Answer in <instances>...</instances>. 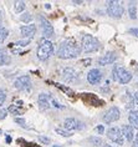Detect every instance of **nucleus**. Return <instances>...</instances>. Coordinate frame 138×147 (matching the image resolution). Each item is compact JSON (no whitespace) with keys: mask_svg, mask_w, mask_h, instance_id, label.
I'll list each match as a JSON object with an SVG mask.
<instances>
[{"mask_svg":"<svg viewBox=\"0 0 138 147\" xmlns=\"http://www.w3.org/2000/svg\"><path fill=\"white\" fill-rule=\"evenodd\" d=\"M80 53H81V46L74 39H68L60 44L59 50H57V56L64 60H68V59L77 57Z\"/></svg>","mask_w":138,"mask_h":147,"instance_id":"obj_1","label":"nucleus"},{"mask_svg":"<svg viewBox=\"0 0 138 147\" xmlns=\"http://www.w3.org/2000/svg\"><path fill=\"white\" fill-rule=\"evenodd\" d=\"M112 78H113L115 81H118L119 84L126 85L132 80V74L128 70H126L123 66L115 65L113 70H112Z\"/></svg>","mask_w":138,"mask_h":147,"instance_id":"obj_2","label":"nucleus"},{"mask_svg":"<svg viewBox=\"0 0 138 147\" xmlns=\"http://www.w3.org/2000/svg\"><path fill=\"white\" fill-rule=\"evenodd\" d=\"M81 44H82V49L85 53H93L100 49V41L97 40L95 36L85 34L81 38Z\"/></svg>","mask_w":138,"mask_h":147,"instance_id":"obj_3","label":"nucleus"},{"mask_svg":"<svg viewBox=\"0 0 138 147\" xmlns=\"http://www.w3.org/2000/svg\"><path fill=\"white\" fill-rule=\"evenodd\" d=\"M52 54H54L52 42L50 41V40H46V39L41 40L40 45L38 46V57L40 59V60L45 61V60H48Z\"/></svg>","mask_w":138,"mask_h":147,"instance_id":"obj_4","label":"nucleus"},{"mask_svg":"<svg viewBox=\"0 0 138 147\" xmlns=\"http://www.w3.org/2000/svg\"><path fill=\"white\" fill-rule=\"evenodd\" d=\"M123 13H125V9H123V6L119 4L118 1H108L107 3V14L111 18L119 19V18H122Z\"/></svg>","mask_w":138,"mask_h":147,"instance_id":"obj_5","label":"nucleus"},{"mask_svg":"<svg viewBox=\"0 0 138 147\" xmlns=\"http://www.w3.org/2000/svg\"><path fill=\"white\" fill-rule=\"evenodd\" d=\"M107 137L111 140L112 142L117 143V145L122 146L125 143V138L122 136V132H121V128L119 127H110L107 130Z\"/></svg>","mask_w":138,"mask_h":147,"instance_id":"obj_6","label":"nucleus"},{"mask_svg":"<svg viewBox=\"0 0 138 147\" xmlns=\"http://www.w3.org/2000/svg\"><path fill=\"white\" fill-rule=\"evenodd\" d=\"M119 117H121V112H119L118 107H116V106H112V107H110L106 112H105L103 121L106 123H111V122H115V121L119 120Z\"/></svg>","mask_w":138,"mask_h":147,"instance_id":"obj_7","label":"nucleus"},{"mask_svg":"<svg viewBox=\"0 0 138 147\" xmlns=\"http://www.w3.org/2000/svg\"><path fill=\"white\" fill-rule=\"evenodd\" d=\"M39 19H40V23H41V30L44 32V36H45V38H51V36H54V28H52L51 23L42 15L39 16Z\"/></svg>","mask_w":138,"mask_h":147,"instance_id":"obj_8","label":"nucleus"},{"mask_svg":"<svg viewBox=\"0 0 138 147\" xmlns=\"http://www.w3.org/2000/svg\"><path fill=\"white\" fill-rule=\"evenodd\" d=\"M64 126L66 128V131H74V130H82L83 128V123L81 121L74 119V117H68L64 121Z\"/></svg>","mask_w":138,"mask_h":147,"instance_id":"obj_9","label":"nucleus"},{"mask_svg":"<svg viewBox=\"0 0 138 147\" xmlns=\"http://www.w3.org/2000/svg\"><path fill=\"white\" fill-rule=\"evenodd\" d=\"M101 79H102V72H101L98 69H92L87 74V81H88L91 85L98 84L101 81Z\"/></svg>","mask_w":138,"mask_h":147,"instance_id":"obj_10","label":"nucleus"},{"mask_svg":"<svg viewBox=\"0 0 138 147\" xmlns=\"http://www.w3.org/2000/svg\"><path fill=\"white\" fill-rule=\"evenodd\" d=\"M117 60V55L113 51H108L103 55V56H101L98 59V64L101 66H106V65H110V64H113V62Z\"/></svg>","mask_w":138,"mask_h":147,"instance_id":"obj_11","label":"nucleus"},{"mask_svg":"<svg viewBox=\"0 0 138 147\" xmlns=\"http://www.w3.org/2000/svg\"><path fill=\"white\" fill-rule=\"evenodd\" d=\"M20 32L23 34V36H24L25 39L31 40V39L35 36V34H36V26H35L34 24L24 25V26L20 28Z\"/></svg>","mask_w":138,"mask_h":147,"instance_id":"obj_12","label":"nucleus"},{"mask_svg":"<svg viewBox=\"0 0 138 147\" xmlns=\"http://www.w3.org/2000/svg\"><path fill=\"white\" fill-rule=\"evenodd\" d=\"M14 85L17 90H25V89H29V86H30V78L29 76H20V78H17L15 80V82H14Z\"/></svg>","mask_w":138,"mask_h":147,"instance_id":"obj_13","label":"nucleus"},{"mask_svg":"<svg viewBox=\"0 0 138 147\" xmlns=\"http://www.w3.org/2000/svg\"><path fill=\"white\" fill-rule=\"evenodd\" d=\"M50 98H51V96L48 95V94H40V96H39V107H40V110L45 111V110H48L50 106H51V104H50Z\"/></svg>","mask_w":138,"mask_h":147,"instance_id":"obj_14","label":"nucleus"},{"mask_svg":"<svg viewBox=\"0 0 138 147\" xmlns=\"http://www.w3.org/2000/svg\"><path fill=\"white\" fill-rule=\"evenodd\" d=\"M121 132H122V136L123 138H126L127 141H132L133 137H134V128L131 126V125H123L121 127Z\"/></svg>","mask_w":138,"mask_h":147,"instance_id":"obj_15","label":"nucleus"},{"mask_svg":"<svg viewBox=\"0 0 138 147\" xmlns=\"http://www.w3.org/2000/svg\"><path fill=\"white\" fill-rule=\"evenodd\" d=\"M62 78H64V80L66 82L75 81V80L77 79V72H76L74 69H71V67H66L64 70V72H62Z\"/></svg>","mask_w":138,"mask_h":147,"instance_id":"obj_16","label":"nucleus"},{"mask_svg":"<svg viewBox=\"0 0 138 147\" xmlns=\"http://www.w3.org/2000/svg\"><path fill=\"white\" fill-rule=\"evenodd\" d=\"M11 62V59H10L8 51L4 47H0V65L4 66V65H9Z\"/></svg>","mask_w":138,"mask_h":147,"instance_id":"obj_17","label":"nucleus"},{"mask_svg":"<svg viewBox=\"0 0 138 147\" xmlns=\"http://www.w3.org/2000/svg\"><path fill=\"white\" fill-rule=\"evenodd\" d=\"M128 121L133 128H138V111L137 110H132V111L129 112Z\"/></svg>","mask_w":138,"mask_h":147,"instance_id":"obj_18","label":"nucleus"},{"mask_svg":"<svg viewBox=\"0 0 138 147\" xmlns=\"http://www.w3.org/2000/svg\"><path fill=\"white\" fill-rule=\"evenodd\" d=\"M128 14H129L131 19H133V20L137 19V5H136V3L131 1L128 4Z\"/></svg>","mask_w":138,"mask_h":147,"instance_id":"obj_19","label":"nucleus"},{"mask_svg":"<svg viewBox=\"0 0 138 147\" xmlns=\"http://www.w3.org/2000/svg\"><path fill=\"white\" fill-rule=\"evenodd\" d=\"M9 35V30L6 28H0V44H3L5 41V39Z\"/></svg>","mask_w":138,"mask_h":147,"instance_id":"obj_20","label":"nucleus"},{"mask_svg":"<svg viewBox=\"0 0 138 147\" xmlns=\"http://www.w3.org/2000/svg\"><path fill=\"white\" fill-rule=\"evenodd\" d=\"M88 141L92 143L93 146H102V143H103V141H102V138L101 137H95V136H92V137H90L88 138Z\"/></svg>","mask_w":138,"mask_h":147,"instance_id":"obj_21","label":"nucleus"},{"mask_svg":"<svg viewBox=\"0 0 138 147\" xmlns=\"http://www.w3.org/2000/svg\"><path fill=\"white\" fill-rule=\"evenodd\" d=\"M20 20L23 21V23H30V21L32 20V16L30 15V13H25L20 16Z\"/></svg>","mask_w":138,"mask_h":147,"instance_id":"obj_22","label":"nucleus"},{"mask_svg":"<svg viewBox=\"0 0 138 147\" xmlns=\"http://www.w3.org/2000/svg\"><path fill=\"white\" fill-rule=\"evenodd\" d=\"M56 134H59L61 136H64V137H70V136L72 135L70 131H66V130H62V128H56Z\"/></svg>","mask_w":138,"mask_h":147,"instance_id":"obj_23","label":"nucleus"},{"mask_svg":"<svg viewBox=\"0 0 138 147\" xmlns=\"http://www.w3.org/2000/svg\"><path fill=\"white\" fill-rule=\"evenodd\" d=\"M25 9V3L24 1H16L15 3V10L16 13H21Z\"/></svg>","mask_w":138,"mask_h":147,"instance_id":"obj_24","label":"nucleus"},{"mask_svg":"<svg viewBox=\"0 0 138 147\" xmlns=\"http://www.w3.org/2000/svg\"><path fill=\"white\" fill-rule=\"evenodd\" d=\"M29 42H30V40H29V39L19 40V41H16V42H15V45H17V46H26Z\"/></svg>","mask_w":138,"mask_h":147,"instance_id":"obj_25","label":"nucleus"},{"mask_svg":"<svg viewBox=\"0 0 138 147\" xmlns=\"http://www.w3.org/2000/svg\"><path fill=\"white\" fill-rule=\"evenodd\" d=\"M5 98H6V95L4 94V91H3V90H0V107H1L3 104H4Z\"/></svg>","mask_w":138,"mask_h":147,"instance_id":"obj_26","label":"nucleus"},{"mask_svg":"<svg viewBox=\"0 0 138 147\" xmlns=\"http://www.w3.org/2000/svg\"><path fill=\"white\" fill-rule=\"evenodd\" d=\"M39 141L41 142V143H45V145H49V143H50V138L45 137V136H40V137H39Z\"/></svg>","mask_w":138,"mask_h":147,"instance_id":"obj_27","label":"nucleus"},{"mask_svg":"<svg viewBox=\"0 0 138 147\" xmlns=\"http://www.w3.org/2000/svg\"><path fill=\"white\" fill-rule=\"evenodd\" d=\"M95 131L97 132V134H103V132H105V127L102 126V125H98V126H96L95 127Z\"/></svg>","mask_w":138,"mask_h":147,"instance_id":"obj_28","label":"nucleus"},{"mask_svg":"<svg viewBox=\"0 0 138 147\" xmlns=\"http://www.w3.org/2000/svg\"><path fill=\"white\" fill-rule=\"evenodd\" d=\"M15 122L19 123V125H21L23 127H26V128H27V126L25 125V120H24V119H19V117H16V119H15Z\"/></svg>","mask_w":138,"mask_h":147,"instance_id":"obj_29","label":"nucleus"},{"mask_svg":"<svg viewBox=\"0 0 138 147\" xmlns=\"http://www.w3.org/2000/svg\"><path fill=\"white\" fill-rule=\"evenodd\" d=\"M56 86H57V87H60L61 90H64V91H66V92H68V95H71V94H72V91H71L70 89H67V87H65V86H61V85H59V84H56Z\"/></svg>","mask_w":138,"mask_h":147,"instance_id":"obj_30","label":"nucleus"},{"mask_svg":"<svg viewBox=\"0 0 138 147\" xmlns=\"http://www.w3.org/2000/svg\"><path fill=\"white\" fill-rule=\"evenodd\" d=\"M8 110H0V120H3V119H5L6 115H8Z\"/></svg>","mask_w":138,"mask_h":147,"instance_id":"obj_31","label":"nucleus"},{"mask_svg":"<svg viewBox=\"0 0 138 147\" xmlns=\"http://www.w3.org/2000/svg\"><path fill=\"white\" fill-rule=\"evenodd\" d=\"M9 111H13L15 115H20V111L17 109H15V106H10L9 107Z\"/></svg>","mask_w":138,"mask_h":147,"instance_id":"obj_32","label":"nucleus"},{"mask_svg":"<svg viewBox=\"0 0 138 147\" xmlns=\"http://www.w3.org/2000/svg\"><path fill=\"white\" fill-rule=\"evenodd\" d=\"M129 32L134 36H138V28H133V29H129Z\"/></svg>","mask_w":138,"mask_h":147,"instance_id":"obj_33","label":"nucleus"},{"mask_svg":"<svg viewBox=\"0 0 138 147\" xmlns=\"http://www.w3.org/2000/svg\"><path fill=\"white\" fill-rule=\"evenodd\" d=\"M133 101L136 105H138V91H136V92L133 94Z\"/></svg>","mask_w":138,"mask_h":147,"instance_id":"obj_34","label":"nucleus"},{"mask_svg":"<svg viewBox=\"0 0 138 147\" xmlns=\"http://www.w3.org/2000/svg\"><path fill=\"white\" fill-rule=\"evenodd\" d=\"M133 147H138V134L134 137V142H133Z\"/></svg>","mask_w":138,"mask_h":147,"instance_id":"obj_35","label":"nucleus"},{"mask_svg":"<svg viewBox=\"0 0 138 147\" xmlns=\"http://www.w3.org/2000/svg\"><path fill=\"white\" fill-rule=\"evenodd\" d=\"M51 104H52L54 106H55V107H57V109H62V106H61V105H59V104H57V102H56L55 100H52V102H51Z\"/></svg>","mask_w":138,"mask_h":147,"instance_id":"obj_36","label":"nucleus"},{"mask_svg":"<svg viewBox=\"0 0 138 147\" xmlns=\"http://www.w3.org/2000/svg\"><path fill=\"white\" fill-rule=\"evenodd\" d=\"M5 141H6V143H9V145H10V143H11V141H13V138H11V137H10V136H6Z\"/></svg>","mask_w":138,"mask_h":147,"instance_id":"obj_37","label":"nucleus"},{"mask_svg":"<svg viewBox=\"0 0 138 147\" xmlns=\"http://www.w3.org/2000/svg\"><path fill=\"white\" fill-rule=\"evenodd\" d=\"M90 62H91V59H86V60H83V65H90Z\"/></svg>","mask_w":138,"mask_h":147,"instance_id":"obj_38","label":"nucleus"},{"mask_svg":"<svg viewBox=\"0 0 138 147\" xmlns=\"http://www.w3.org/2000/svg\"><path fill=\"white\" fill-rule=\"evenodd\" d=\"M0 24H1V11H0Z\"/></svg>","mask_w":138,"mask_h":147,"instance_id":"obj_39","label":"nucleus"},{"mask_svg":"<svg viewBox=\"0 0 138 147\" xmlns=\"http://www.w3.org/2000/svg\"><path fill=\"white\" fill-rule=\"evenodd\" d=\"M105 147H113V146H111V145H105Z\"/></svg>","mask_w":138,"mask_h":147,"instance_id":"obj_40","label":"nucleus"},{"mask_svg":"<svg viewBox=\"0 0 138 147\" xmlns=\"http://www.w3.org/2000/svg\"><path fill=\"white\" fill-rule=\"evenodd\" d=\"M52 147H61V146H57V145H54Z\"/></svg>","mask_w":138,"mask_h":147,"instance_id":"obj_41","label":"nucleus"},{"mask_svg":"<svg viewBox=\"0 0 138 147\" xmlns=\"http://www.w3.org/2000/svg\"><path fill=\"white\" fill-rule=\"evenodd\" d=\"M0 134H1V131H0Z\"/></svg>","mask_w":138,"mask_h":147,"instance_id":"obj_42","label":"nucleus"}]
</instances>
